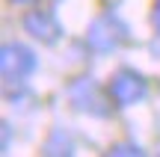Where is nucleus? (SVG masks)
Wrapping results in <instances>:
<instances>
[{
  "label": "nucleus",
  "mask_w": 160,
  "mask_h": 157,
  "mask_svg": "<svg viewBox=\"0 0 160 157\" xmlns=\"http://www.w3.org/2000/svg\"><path fill=\"white\" fill-rule=\"evenodd\" d=\"M0 71H3L6 83L27 80V77L36 71V53L30 51L27 45H18V42L3 45V51H0Z\"/></svg>",
  "instance_id": "1"
},
{
  "label": "nucleus",
  "mask_w": 160,
  "mask_h": 157,
  "mask_svg": "<svg viewBox=\"0 0 160 157\" xmlns=\"http://www.w3.org/2000/svg\"><path fill=\"white\" fill-rule=\"evenodd\" d=\"M107 92H110V101H116L119 107H131V104H139V101L148 95V83L133 68H122V71L113 74Z\"/></svg>",
  "instance_id": "2"
},
{
  "label": "nucleus",
  "mask_w": 160,
  "mask_h": 157,
  "mask_svg": "<svg viewBox=\"0 0 160 157\" xmlns=\"http://www.w3.org/2000/svg\"><path fill=\"white\" fill-rule=\"evenodd\" d=\"M125 39H128L125 24H122L116 15H110V12L101 15V18H95L92 27H89V33H86V42H89L95 51H116Z\"/></svg>",
  "instance_id": "3"
},
{
  "label": "nucleus",
  "mask_w": 160,
  "mask_h": 157,
  "mask_svg": "<svg viewBox=\"0 0 160 157\" xmlns=\"http://www.w3.org/2000/svg\"><path fill=\"white\" fill-rule=\"evenodd\" d=\"M24 30H27V33H33L36 39H42L45 45H53V42L59 39V33H62L57 15H53V12H48V9H33L27 18H24Z\"/></svg>",
  "instance_id": "4"
},
{
  "label": "nucleus",
  "mask_w": 160,
  "mask_h": 157,
  "mask_svg": "<svg viewBox=\"0 0 160 157\" xmlns=\"http://www.w3.org/2000/svg\"><path fill=\"white\" fill-rule=\"evenodd\" d=\"M71 101H74L80 110L92 113V116H107V110H110V107L104 104L107 98L101 95V89L92 80H77L74 86H71Z\"/></svg>",
  "instance_id": "5"
},
{
  "label": "nucleus",
  "mask_w": 160,
  "mask_h": 157,
  "mask_svg": "<svg viewBox=\"0 0 160 157\" xmlns=\"http://www.w3.org/2000/svg\"><path fill=\"white\" fill-rule=\"evenodd\" d=\"M154 27L160 30V3H157V12H154Z\"/></svg>",
  "instance_id": "6"
},
{
  "label": "nucleus",
  "mask_w": 160,
  "mask_h": 157,
  "mask_svg": "<svg viewBox=\"0 0 160 157\" xmlns=\"http://www.w3.org/2000/svg\"><path fill=\"white\" fill-rule=\"evenodd\" d=\"M12 3H21V6H27V3H36V0H12Z\"/></svg>",
  "instance_id": "7"
}]
</instances>
